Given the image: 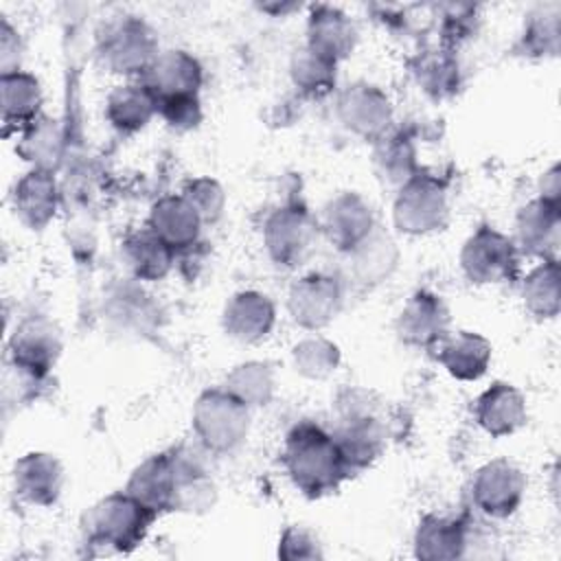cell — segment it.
<instances>
[{
    "label": "cell",
    "instance_id": "ffe728a7",
    "mask_svg": "<svg viewBox=\"0 0 561 561\" xmlns=\"http://www.w3.org/2000/svg\"><path fill=\"white\" fill-rule=\"evenodd\" d=\"M224 331L239 342L254 344L270 335L276 322L274 302L254 289L237 291L224 307Z\"/></svg>",
    "mask_w": 561,
    "mask_h": 561
},
{
    "label": "cell",
    "instance_id": "6da1fadb",
    "mask_svg": "<svg viewBox=\"0 0 561 561\" xmlns=\"http://www.w3.org/2000/svg\"><path fill=\"white\" fill-rule=\"evenodd\" d=\"M280 462L307 497L329 495L351 476L333 434L313 421H300L287 432Z\"/></svg>",
    "mask_w": 561,
    "mask_h": 561
},
{
    "label": "cell",
    "instance_id": "f1b7e54d",
    "mask_svg": "<svg viewBox=\"0 0 561 561\" xmlns=\"http://www.w3.org/2000/svg\"><path fill=\"white\" fill-rule=\"evenodd\" d=\"M0 99H2V123L4 129L22 131L37 121L44 94L35 75L18 70L0 75Z\"/></svg>",
    "mask_w": 561,
    "mask_h": 561
},
{
    "label": "cell",
    "instance_id": "1f68e13d",
    "mask_svg": "<svg viewBox=\"0 0 561 561\" xmlns=\"http://www.w3.org/2000/svg\"><path fill=\"white\" fill-rule=\"evenodd\" d=\"M559 261H541L522 280V300L528 313L539 320H552L561 309Z\"/></svg>",
    "mask_w": 561,
    "mask_h": 561
},
{
    "label": "cell",
    "instance_id": "7a4b0ae2",
    "mask_svg": "<svg viewBox=\"0 0 561 561\" xmlns=\"http://www.w3.org/2000/svg\"><path fill=\"white\" fill-rule=\"evenodd\" d=\"M158 515L127 491L105 495L83 515L85 541L110 552H131L149 533Z\"/></svg>",
    "mask_w": 561,
    "mask_h": 561
},
{
    "label": "cell",
    "instance_id": "4dcf8cb0",
    "mask_svg": "<svg viewBox=\"0 0 561 561\" xmlns=\"http://www.w3.org/2000/svg\"><path fill=\"white\" fill-rule=\"evenodd\" d=\"M561 37V4H537L524 20L517 50L526 57H554Z\"/></svg>",
    "mask_w": 561,
    "mask_h": 561
},
{
    "label": "cell",
    "instance_id": "5b68a950",
    "mask_svg": "<svg viewBox=\"0 0 561 561\" xmlns=\"http://www.w3.org/2000/svg\"><path fill=\"white\" fill-rule=\"evenodd\" d=\"M191 421L193 432L206 451L230 454L248 438L250 408L228 390L213 388L197 397Z\"/></svg>",
    "mask_w": 561,
    "mask_h": 561
},
{
    "label": "cell",
    "instance_id": "ab89813d",
    "mask_svg": "<svg viewBox=\"0 0 561 561\" xmlns=\"http://www.w3.org/2000/svg\"><path fill=\"white\" fill-rule=\"evenodd\" d=\"M145 298L147 296L140 289H136V287L118 289L116 294L110 296V318L116 320V318H121L125 313V318L121 322L125 327L140 329L149 320V316H151L149 302Z\"/></svg>",
    "mask_w": 561,
    "mask_h": 561
},
{
    "label": "cell",
    "instance_id": "7c38bea8",
    "mask_svg": "<svg viewBox=\"0 0 561 561\" xmlns=\"http://www.w3.org/2000/svg\"><path fill=\"white\" fill-rule=\"evenodd\" d=\"M340 123L364 140H377L392 127V103L383 90L357 81L346 85L335 103Z\"/></svg>",
    "mask_w": 561,
    "mask_h": 561
},
{
    "label": "cell",
    "instance_id": "d6986e66",
    "mask_svg": "<svg viewBox=\"0 0 561 561\" xmlns=\"http://www.w3.org/2000/svg\"><path fill=\"white\" fill-rule=\"evenodd\" d=\"M64 467L46 451L24 454L13 467L15 493L33 506H53L64 489Z\"/></svg>",
    "mask_w": 561,
    "mask_h": 561
},
{
    "label": "cell",
    "instance_id": "5bb4252c",
    "mask_svg": "<svg viewBox=\"0 0 561 561\" xmlns=\"http://www.w3.org/2000/svg\"><path fill=\"white\" fill-rule=\"evenodd\" d=\"M397 333L408 346L434 348L449 333L447 305L425 289L412 294L397 318Z\"/></svg>",
    "mask_w": 561,
    "mask_h": 561
},
{
    "label": "cell",
    "instance_id": "e0dca14e",
    "mask_svg": "<svg viewBox=\"0 0 561 561\" xmlns=\"http://www.w3.org/2000/svg\"><path fill=\"white\" fill-rule=\"evenodd\" d=\"M140 81L153 92L156 101L171 96H191L199 94L204 70L191 53L171 48L158 53V57L140 77Z\"/></svg>",
    "mask_w": 561,
    "mask_h": 561
},
{
    "label": "cell",
    "instance_id": "ee69618b",
    "mask_svg": "<svg viewBox=\"0 0 561 561\" xmlns=\"http://www.w3.org/2000/svg\"><path fill=\"white\" fill-rule=\"evenodd\" d=\"M539 199L561 206V169L552 164L539 180Z\"/></svg>",
    "mask_w": 561,
    "mask_h": 561
},
{
    "label": "cell",
    "instance_id": "3957f363",
    "mask_svg": "<svg viewBox=\"0 0 561 561\" xmlns=\"http://www.w3.org/2000/svg\"><path fill=\"white\" fill-rule=\"evenodd\" d=\"M348 473L373 465L386 445V432L375 414V403L362 390H348L337 399V425L331 432Z\"/></svg>",
    "mask_w": 561,
    "mask_h": 561
},
{
    "label": "cell",
    "instance_id": "d6a6232c",
    "mask_svg": "<svg viewBox=\"0 0 561 561\" xmlns=\"http://www.w3.org/2000/svg\"><path fill=\"white\" fill-rule=\"evenodd\" d=\"M335 68L331 59L318 55L309 46H300L289 61V77L294 88L307 99H324L335 88Z\"/></svg>",
    "mask_w": 561,
    "mask_h": 561
},
{
    "label": "cell",
    "instance_id": "f546056e",
    "mask_svg": "<svg viewBox=\"0 0 561 561\" xmlns=\"http://www.w3.org/2000/svg\"><path fill=\"white\" fill-rule=\"evenodd\" d=\"M373 164L377 175L394 186H403L412 175L421 171L416 162L414 138L405 129H388L381 138L375 140Z\"/></svg>",
    "mask_w": 561,
    "mask_h": 561
},
{
    "label": "cell",
    "instance_id": "7402d4cb",
    "mask_svg": "<svg viewBox=\"0 0 561 561\" xmlns=\"http://www.w3.org/2000/svg\"><path fill=\"white\" fill-rule=\"evenodd\" d=\"M147 226L178 254L197 245L204 221L180 193L160 197L149 210Z\"/></svg>",
    "mask_w": 561,
    "mask_h": 561
},
{
    "label": "cell",
    "instance_id": "4fadbf2b",
    "mask_svg": "<svg viewBox=\"0 0 561 561\" xmlns=\"http://www.w3.org/2000/svg\"><path fill=\"white\" fill-rule=\"evenodd\" d=\"M377 226L370 204L353 191H342L327 202L318 228L327 241L340 252H348Z\"/></svg>",
    "mask_w": 561,
    "mask_h": 561
},
{
    "label": "cell",
    "instance_id": "8d00e7d4",
    "mask_svg": "<svg viewBox=\"0 0 561 561\" xmlns=\"http://www.w3.org/2000/svg\"><path fill=\"white\" fill-rule=\"evenodd\" d=\"M291 359L302 377L327 379L340 366V348L322 335H307L294 346Z\"/></svg>",
    "mask_w": 561,
    "mask_h": 561
},
{
    "label": "cell",
    "instance_id": "52a82bcc",
    "mask_svg": "<svg viewBox=\"0 0 561 561\" xmlns=\"http://www.w3.org/2000/svg\"><path fill=\"white\" fill-rule=\"evenodd\" d=\"M460 267L476 285L506 283L517 276L519 250L508 234L480 226L460 250Z\"/></svg>",
    "mask_w": 561,
    "mask_h": 561
},
{
    "label": "cell",
    "instance_id": "b9f144b4",
    "mask_svg": "<svg viewBox=\"0 0 561 561\" xmlns=\"http://www.w3.org/2000/svg\"><path fill=\"white\" fill-rule=\"evenodd\" d=\"M443 39L451 48L454 44L469 37L476 9L469 4H447L443 7Z\"/></svg>",
    "mask_w": 561,
    "mask_h": 561
},
{
    "label": "cell",
    "instance_id": "83f0119b",
    "mask_svg": "<svg viewBox=\"0 0 561 561\" xmlns=\"http://www.w3.org/2000/svg\"><path fill=\"white\" fill-rule=\"evenodd\" d=\"M153 114H158V101L140 79L121 83L107 94L105 116L121 134H136L145 129Z\"/></svg>",
    "mask_w": 561,
    "mask_h": 561
},
{
    "label": "cell",
    "instance_id": "cb8c5ba5",
    "mask_svg": "<svg viewBox=\"0 0 561 561\" xmlns=\"http://www.w3.org/2000/svg\"><path fill=\"white\" fill-rule=\"evenodd\" d=\"M438 364L458 381L480 379L491 362V342L473 331H449L436 346Z\"/></svg>",
    "mask_w": 561,
    "mask_h": 561
},
{
    "label": "cell",
    "instance_id": "2e32d148",
    "mask_svg": "<svg viewBox=\"0 0 561 561\" xmlns=\"http://www.w3.org/2000/svg\"><path fill=\"white\" fill-rule=\"evenodd\" d=\"M561 206L543 199H533L517 213L515 219V245L519 254L537 256L541 261H557L559 254V230H561Z\"/></svg>",
    "mask_w": 561,
    "mask_h": 561
},
{
    "label": "cell",
    "instance_id": "8992f818",
    "mask_svg": "<svg viewBox=\"0 0 561 561\" xmlns=\"http://www.w3.org/2000/svg\"><path fill=\"white\" fill-rule=\"evenodd\" d=\"M394 226L405 234H430L449 221L447 184L425 171L412 175L394 197Z\"/></svg>",
    "mask_w": 561,
    "mask_h": 561
},
{
    "label": "cell",
    "instance_id": "74e56055",
    "mask_svg": "<svg viewBox=\"0 0 561 561\" xmlns=\"http://www.w3.org/2000/svg\"><path fill=\"white\" fill-rule=\"evenodd\" d=\"M184 199L197 210L204 224H215L226 208V193L221 184L213 178L188 180L182 188Z\"/></svg>",
    "mask_w": 561,
    "mask_h": 561
},
{
    "label": "cell",
    "instance_id": "44dd1931",
    "mask_svg": "<svg viewBox=\"0 0 561 561\" xmlns=\"http://www.w3.org/2000/svg\"><path fill=\"white\" fill-rule=\"evenodd\" d=\"M473 416L493 438L511 436L526 423V399L515 386L495 381L476 399Z\"/></svg>",
    "mask_w": 561,
    "mask_h": 561
},
{
    "label": "cell",
    "instance_id": "f35d334b",
    "mask_svg": "<svg viewBox=\"0 0 561 561\" xmlns=\"http://www.w3.org/2000/svg\"><path fill=\"white\" fill-rule=\"evenodd\" d=\"M158 114L164 118V123L175 131H188L195 129L202 123V103L199 94L191 96H171L158 101Z\"/></svg>",
    "mask_w": 561,
    "mask_h": 561
},
{
    "label": "cell",
    "instance_id": "ba28073f",
    "mask_svg": "<svg viewBox=\"0 0 561 561\" xmlns=\"http://www.w3.org/2000/svg\"><path fill=\"white\" fill-rule=\"evenodd\" d=\"M318 232V221L305 204L287 202L274 208L263 221V245L280 267H296L309 254Z\"/></svg>",
    "mask_w": 561,
    "mask_h": 561
},
{
    "label": "cell",
    "instance_id": "ac0fdd59",
    "mask_svg": "<svg viewBox=\"0 0 561 561\" xmlns=\"http://www.w3.org/2000/svg\"><path fill=\"white\" fill-rule=\"evenodd\" d=\"M333 64L344 61L357 46V28L353 20L337 7L316 4L307 18V44Z\"/></svg>",
    "mask_w": 561,
    "mask_h": 561
},
{
    "label": "cell",
    "instance_id": "e575fe53",
    "mask_svg": "<svg viewBox=\"0 0 561 561\" xmlns=\"http://www.w3.org/2000/svg\"><path fill=\"white\" fill-rule=\"evenodd\" d=\"M419 85L434 99L451 96L460 85V66L451 48L427 50L414 66Z\"/></svg>",
    "mask_w": 561,
    "mask_h": 561
},
{
    "label": "cell",
    "instance_id": "603a6c76",
    "mask_svg": "<svg viewBox=\"0 0 561 561\" xmlns=\"http://www.w3.org/2000/svg\"><path fill=\"white\" fill-rule=\"evenodd\" d=\"M346 276L353 278V283L370 287L381 280H386L399 261V250L388 232H383L379 226L373 228L368 237H364L355 248L342 254Z\"/></svg>",
    "mask_w": 561,
    "mask_h": 561
},
{
    "label": "cell",
    "instance_id": "4316f807",
    "mask_svg": "<svg viewBox=\"0 0 561 561\" xmlns=\"http://www.w3.org/2000/svg\"><path fill=\"white\" fill-rule=\"evenodd\" d=\"M469 530L460 519L425 515L414 533V554L423 561H447L465 557Z\"/></svg>",
    "mask_w": 561,
    "mask_h": 561
},
{
    "label": "cell",
    "instance_id": "9c48e42d",
    "mask_svg": "<svg viewBox=\"0 0 561 561\" xmlns=\"http://www.w3.org/2000/svg\"><path fill=\"white\" fill-rule=\"evenodd\" d=\"M526 493L524 471L506 460L495 458L482 465L471 480V502L473 506L493 519H504L513 515Z\"/></svg>",
    "mask_w": 561,
    "mask_h": 561
},
{
    "label": "cell",
    "instance_id": "d590c367",
    "mask_svg": "<svg viewBox=\"0 0 561 561\" xmlns=\"http://www.w3.org/2000/svg\"><path fill=\"white\" fill-rule=\"evenodd\" d=\"M221 388L234 394L250 410L261 408L274 397V373L263 362H243L226 375Z\"/></svg>",
    "mask_w": 561,
    "mask_h": 561
},
{
    "label": "cell",
    "instance_id": "30bf717a",
    "mask_svg": "<svg viewBox=\"0 0 561 561\" xmlns=\"http://www.w3.org/2000/svg\"><path fill=\"white\" fill-rule=\"evenodd\" d=\"M342 296L344 291L340 278L324 272H311L294 280L289 287L287 311L298 327L320 331L340 313Z\"/></svg>",
    "mask_w": 561,
    "mask_h": 561
},
{
    "label": "cell",
    "instance_id": "8fae6325",
    "mask_svg": "<svg viewBox=\"0 0 561 561\" xmlns=\"http://www.w3.org/2000/svg\"><path fill=\"white\" fill-rule=\"evenodd\" d=\"M61 351L59 333L46 318L22 320L9 340V362L18 375L44 381Z\"/></svg>",
    "mask_w": 561,
    "mask_h": 561
},
{
    "label": "cell",
    "instance_id": "836d02e7",
    "mask_svg": "<svg viewBox=\"0 0 561 561\" xmlns=\"http://www.w3.org/2000/svg\"><path fill=\"white\" fill-rule=\"evenodd\" d=\"M15 151L22 156V160L31 162L33 169L53 171L61 156V131L57 123L48 116L33 121L20 131Z\"/></svg>",
    "mask_w": 561,
    "mask_h": 561
},
{
    "label": "cell",
    "instance_id": "277c9868",
    "mask_svg": "<svg viewBox=\"0 0 561 561\" xmlns=\"http://www.w3.org/2000/svg\"><path fill=\"white\" fill-rule=\"evenodd\" d=\"M153 28L138 15H116L96 35V57L114 75H145L158 57Z\"/></svg>",
    "mask_w": 561,
    "mask_h": 561
},
{
    "label": "cell",
    "instance_id": "484cf974",
    "mask_svg": "<svg viewBox=\"0 0 561 561\" xmlns=\"http://www.w3.org/2000/svg\"><path fill=\"white\" fill-rule=\"evenodd\" d=\"M121 256L136 280H160L175 263V252L149 226L123 239Z\"/></svg>",
    "mask_w": 561,
    "mask_h": 561
},
{
    "label": "cell",
    "instance_id": "d4e9b609",
    "mask_svg": "<svg viewBox=\"0 0 561 561\" xmlns=\"http://www.w3.org/2000/svg\"><path fill=\"white\" fill-rule=\"evenodd\" d=\"M59 206V193L53 171L31 169L13 188V208L24 226L31 230L46 228Z\"/></svg>",
    "mask_w": 561,
    "mask_h": 561
},
{
    "label": "cell",
    "instance_id": "7bdbcfd3",
    "mask_svg": "<svg viewBox=\"0 0 561 561\" xmlns=\"http://www.w3.org/2000/svg\"><path fill=\"white\" fill-rule=\"evenodd\" d=\"M22 53H24V46H22L20 33L7 20H2L0 22V70H2V75L20 70Z\"/></svg>",
    "mask_w": 561,
    "mask_h": 561
},
{
    "label": "cell",
    "instance_id": "60d3db41",
    "mask_svg": "<svg viewBox=\"0 0 561 561\" xmlns=\"http://www.w3.org/2000/svg\"><path fill=\"white\" fill-rule=\"evenodd\" d=\"M278 557L287 561H298V559H322V548L320 541L300 526H289L278 541Z\"/></svg>",
    "mask_w": 561,
    "mask_h": 561
},
{
    "label": "cell",
    "instance_id": "9a60e30c",
    "mask_svg": "<svg viewBox=\"0 0 561 561\" xmlns=\"http://www.w3.org/2000/svg\"><path fill=\"white\" fill-rule=\"evenodd\" d=\"M178 489V465L173 449L142 460L129 476L125 491L156 515L173 511Z\"/></svg>",
    "mask_w": 561,
    "mask_h": 561
}]
</instances>
